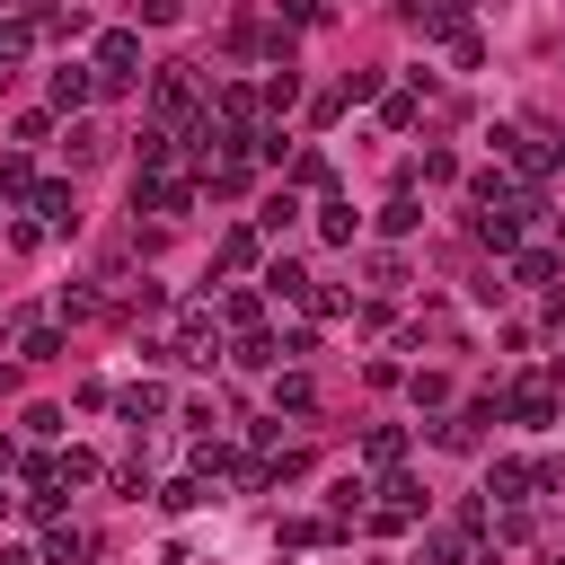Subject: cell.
<instances>
[{"instance_id": "4fadbf2b", "label": "cell", "mask_w": 565, "mask_h": 565, "mask_svg": "<svg viewBox=\"0 0 565 565\" xmlns=\"http://www.w3.org/2000/svg\"><path fill=\"white\" fill-rule=\"evenodd\" d=\"M18 353H26V362H53V353H62V327L26 318V327H18Z\"/></svg>"}, {"instance_id": "9c48e42d", "label": "cell", "mask_w": 565, "mask_h": 565, "mask_svg": "<svg viewBox=\"0 0 565 565\" xmlns=\"http://www.w3.org/2000/svg\"><path fill=\"white\" fill-rule=\"evenodd\" d=\"M35 221H44V230H71V221H79L71 185H35Z\"/></svg>"}, {"instance_id": "d4e9b609", "label": "cell", "mask_w": 565, "mask_h": 565, "mask_svg": "<svg viewBox=\"0 0 565 565\" xmlns=\"http://www.w3.org/2000/svg\"><path fill=\"white\" fill-rule=\"evenodd\" d=\"M406 388H415V406H450V380H441V371H415Z\"/></svg>"}, {"instance_id": "6da1fadb", "label": "cell", "mask_w": 565, "mask_h": 565, "mask_svg": "<svg viewBox=\"0 0 565 565\" xmlns=\"http://www.w3.org/2000/svg\"><path fill=\"white\" fill-rule=\"evenodd\" d=\"M150 115H159V124H185V115H203V79H194V62H168V71H150Z\"/></svg>"}, {"instance_id": "8fae6325", "label": "cell", "mask_w": 565, "mask_h": 565, "mask_svg": "<svg viewBox=\"0 0 565 565\" xmlns=\"http://www.w3.org/2000/svg\"><path fill=\"white\" fill-rule=\"evenodd\" d=\"M318 238H327V247H353V203L327 194V203H318Z\"/></svg>"}, {"instance_id": "30bf717a", "label": "cell", "mask_w": 565, "mask_h": 565, "mask_svg": "<svg viewBox=\"0 0 565 565\" xmlns=\"http://www.w3.org/2000/svg\"><path fill=\"white\" fill-rule=\"evenodd\" d=\"M115 406H124V424H159V415H168V388H150V380H141V388H124Z\"/></svg>"}, {"instance_id": "7c38bea8", "label": "cell", "mask_w": 565, "mask_h": 565, "mask_svg": "<svg viewBox=\"0 0 565 565\" xmlns=\"http://www.w3.org/2000/svg\"><path fill=\"white\" fill-rule=\"evenodd\" d=\"M512 282H556V247H512Z\"/></svg>"}, {"instance_id": "3957f363", "label": "cell", "mask_w": 565, "mask_h": 565, "mask_svg": "<svg viewBox=\"0 0 565 565\" xmlns=\"http://www.w3.org/2000/svg\"><path fill=\"white\" fill-rule=\"evenodd\" d=\"M477 247L512 256V247H521V203H486V212H477Z\"/></svg>"}, {"instance_id": "d6986e66", "label": "cell", "mask_w": 565, "mask_h": 565, "mask_svg": "<svg viewBox=\"0 0 565 565\" xmlns=\"http://www.w3.org/2000/svg\"><path fill=\"white\" fill-rule=\"evenodd\" d=\"M88 477H97V450H62L53 459V486H88Z\"/></svg>"}, {"instance_id": "9a60e30c", "label": "cell", "mask_w": 565, "mask_h": 565, "mask_svg": "<svg viewBox=\"0 0 565 565\" xmlns=\"http://www.w3.org/2000/svg\"><path fill=\"white\" fill-rule=\"evenodd\" d=\"M362 459H371V468H397V459H406V433H397V424L362 433Z\"/></svg>"}, {"instance_id": "8992f818", "label": "cell", "mask_w": 565, "mask_h": 565, "mask_svg": "<svg viewBox=\"0 0 565 565\" xmlns=\"http://www.w3.org/2000/svg\"><path fill=\"white\" fill-rule=\"evenodd\" d=\"M88 97H97V71L88 62H62L53 71V106H88Z\"/></svg>"}, {"instance_id": "f1b7e54d", "label": "cell", "mask_w": 565, "mask_h": 565, "mask_svg": "<svg viewBox=\"0 0 565 565\" xmlns=\"http://www.w3.org/2000/svg\"><path fill=\"white\" fill-rule=\"evenodd\" d=\"M450 62H459V71H477V62H486V44H477L468 26H450Z\"/></svg>"}, {"instance_id": "603a6c76", "label": "cell", "mask_w": 565, "mask_h": 565, "mask_svg": "<svg viewBox=\"0 0 565 565\" xmlns=\"http://www.w3.org/2000/svg\"><path fill=\"white\" fill-rule=\"evenodd\" d=\"M256 309H265L256 291H230V300H221V318H230V327H247V335H256Z\"/></svg>"}, {"instance_id": "484cf974", "label": "cell", "mask_w": 565, "mask_h": 565, "mask_svg": "<svg viewBox=\"0 0 565 565\" xmlns=\"http://www.w3.org/2000/svg\"><path fill=\"white\" fill-rule=\"evenodd\" d=\"M159 503H168V512H194V503H203V477H177V486H159Z\"/></svg>"}, {"instance_id": "cb8c5ba5", "label": "cell", "mask_w": 565, "mask_h": 565, "mask_svg": "<svg viewBox=\"0 0 565 565\" xmlns=\"http://www.w3.org/2000/svg\"><path fill=\"white\" fill-rule=\"evenodd\" d=\"M238 362H247V371H274L282 353H274V335H238Z\"/></svg>"}, {"instance_id": "4dcf8cb0", "label": "cell", "mask_w": 565, "mask_h": 565, "mask_svg": "<svg viewBox=\"0 0 565 565\" xmlns=\"http://www.w3.org/2000/svg\"><path fill=\"white\" fill-rule=\"evenodd\" d=\"M547 388H565V353H556V362H547Z\"/></svg>"}, {"instance_id": "44dd1931", "label": "cell", "mask_w": 565, "mask_h": 565, "mask_svg": "<svg viewBox=\"0 0 565 565\" xmlns=\"http://www.w3.org/2000/svg\"><path fill=\"white\" fill-rule=\"evenodd\" d=\"M415 221H424V212H415V194H397V203H380V230H388V238H406Z\"/></svg>"}, {"instance_id": "4316f807", "label": "cell", "mask_w": 565, "mask_h": 565, "mask_svg": "<svg viewBox=\"0 0 565 565\" xmlns=\"http://www.w3.org/2000/svg\"><path fill=\"white\" fill-rule=\"evenodd\" d=\"M132 18H141V26H177V18H185V0H132Z\"/></svg>"}, {"instance_id": "7402d4cb", "label": "cell", "mask_w": 565, "mask_h": 565, "mask_svg": "<svg viewBox=\"0 0 565 565\" xmlns=\"http://www.w3.org/2000/svg\"><path fill=\"white\" fill-rule=\"evenodd\" d=\"M9 132H18V150H35V141H44V132H53V115H44V106H26V115H18V124H9Z\"/></svg>"}, {"instance_id": "ba28073f", "label": "cell", "mask_w": 565, "mask_h": 565, "mask_svg": "<svg viewBox=\"0 0 565 565\" xmlns=\"http://www.w3.org/2000/svg\"><path fill=\"white\" fill-rule=\"evenodd\" d=\"M88 556V530H71V521H44V565H79Z\"/></svg>"}, {"instance_id": "5b68a950", "label": "cell", "mask_w": 565, "mask_h": 565, "mask_svg": "<svg viewBox=\"0 0 565 565\" xmlns=\"http://www.w3.org/2000/svg\"><path fill=\"white\" fill-rule=\"evenodd\" d=\"M530 486H539V468H530V459H494V468H486V494H494V503H521Z\"/></svg>"}, {"instance_id": "5bb4252c", "label": "cell", "mask_w": 565, "mask_h": 565, "mask_svg": "<svg viewBox=\"0 0 565 565\" xmlns=\"http://www.w3.org/2000/svg\"><path fill=\"white\" fill-rule=\"evenodd\" d=\"M309 406H318V388H309L300 371H282V380H274V415H309Z\"/></svg>"}, {"instance_id": "2e32d148", "label": "cell", "mask_w": 565, "mask_h": 565, "mask_svg": "<svg viewBox=\"0 0 565 565\" xmlns=\"http://www.w3.org/2000/svg\"><path fill=\"white\" fill-rule=\"evenodd\" d=\"M282 168H291V177H282V185H327V177H335V168H327V150H291V159H282Z\"/></svg>"}, {"instance_id": "e0dca14e", "label": "cell", "mask_w": 565, "mask_h": 565, "mask_svg": "<svg viewBox=\"0 0 565 565\" xmlns=\"http://www.w3.org/2000/svg\"><path fill=\"white\" fill-rule=\"evenodd\" d=\"M291 221H300V194L282 185V194H265V212H256V238H265V230H291Z\"/></svg>"}, {"instance_id": "ac0fdd59", "label": "cell", "mask_w": 565, "mask_h": 565, "mask_svg": "<svg viewBox=\"0 0 565 565\" xmlns=\"http://www.w3.org/2000/svg\"><path fill=\"white\" fill-rule=\"evenodd\" d=\"M265 291H274V300H300V291H309V274H300L291 256H274V265H265Z\"/></svg>"}, {"instance_id": "277c9868", "label": "cell", "mask_w": 565, "mask_h": 565, "mask_svg": "<svg viewBox=\"0 0 565 565\" xmlns=\"http://www.w3.org/2000/svg\"><path fill=\"white\" fill-rule=\"evenodd\" d=\"M503 415H521V424H556V388H547V380H521V388L503 397Z\"/></svg>"}, {"instance_id": "ffe728a7", "label": "cell", "mask_w": 565, "mask_h": 565, "mask_svg": "<svg viewBox=\"0 0 565 565\" xmlns=\"http://www.w3.org/2000/svg\"><path fill=\"white\" fill-rule=\"evenodd\" d=\"M0 194H26V203H35V168H26V150L0 159Z\"/></svg>"}, {"instance_id": "52a82bcc", "label": "cell", "mask_w": 565, "mask_h": 565, "mask_svg": "<svg viewBox=\"0 0 565 565\" xmlns=\"http://www.w3.org/2000/svg\"><path fill=\"white\" fill-rule=\"evenodd\" d=\"M256 247H265L256 230H221V247H212V265H221V274H247V265H256Z\"/></svg>"}, {"instance_id": "7a4b0ae2", "label": "cell", "mask_w": 565, "mask_h": 565, "mask_svg": "<svg viewBox=\"0 0 565 565\" xmlns=\"http://www.w3.org/2000/svg\"><path fill=\"white\" fill-rule=\"evenodd\" d=\"M88 71H97V88H132V79H141V35H132V26H106Z\"/></svg>"}, {"instance_id": "83f0119b", "label": "cell", "mask_w": 565, "mask_h": 565, "mask_svg": "<svg viewBox=\"0 0 565 565\" xmlns=\"http://www.w3.org/2000/svg\"><path fill=\"white\" fill-rule=\"evenodd\" d=\"M282 18H291V26H327V18H335V0H282Z\"/></svg>"}, {"instance_id": "f546056e", "label": "cell", "mask_w": 565, "mask_h": 565, "mask_svg": "<svg viewBox=\"0 0 565 565\" xmlns=\"http://www.w3.org/2000/svg\"><path fill=\"white\" fill-rule=\"evenodd\" d=\"M256 97H265V106H274V115H282V106H291V97H300V79H291V71H274V79H265V88H256Z\"/></svg>"}, {"instance_id": "1f68e13d", "label": "cell", "mask_w": 565, "mask_h": 565, "mask_svg": "<svg viewBox=\"0 0 565 565\" xmlns=\"http://www.w3.org/2000/svg\"><path fill=\"white\" fill-rule=\"evenodd\" d=\"M0 565H35V556H26V547H0Z\"/></svg>"}]
</instances>
